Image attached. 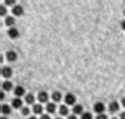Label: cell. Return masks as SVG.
I'll list each match as a JSON object with an SVG mask.
<instances>
[{
    "instance_id": "cell-10",
    "label": "cell",
    "mask_w": 125,
    "mask_h": 119,
    "mask_svg": "<svg viewBox=\"0 0 125 119\" xmlns=\"http://www.w3.org/2000/svg\"><path fill=\"white\" fill-rule=\"evenodd\" d=\"M21 106H22V101H21V99L16 98V99L12 101V107H13V108H20Z\"/></svg>"
},
{
    "instance_id": "cell-16",
    "label": "cell",
    "mask_w": 125,
    "mask_h": 119,
    "mask_svg": "<svg viewBox=\"0 0 125 119\" xmlns=\"http://www.w3.org/2000/svg\"><path fill=\"white\" fill-rule=\"evenodd\" d=\"M55 110H57V107H55V105H54V103H48V105H46V111H48L49 114H53Z\"/></svg>"
},
{
    "instance_id": "cell-26",
    "label": "cell",
    "mask_w": 125,
    "mask_h": 119,
    "mask_svg": "<svg viewBox=\"0 0 125 119\" xmlns=\"http://www.w3.org/2000/svg\"><path fill=\"white\" fill-rule=\"evenodd\" d=\"M120 119H125V111H124V113H121V114H120Z\"/></svg>"
},
{
    "instance_id": "cell-1",
    "label": "cell",
    "mask_w": 125,
    "mask_h": 119,
    "mask_svg": "<svg viewBox=\"0 0 125 119\" xmlns=\"http://www.w3.org/2000/svg\"><path fill=\"white\" fill-rule=\"evenodd\" d=\"M65 102H66V105H70V106H75V102H76L75 95L67 93V94L65 95Z\"/></svg>"
},
{
    "instance_id": "cell-7",
    "label": "cell",
    "mask_w": 125,
    "mask_h": 119,
    "mask_svg": "<svg viewBox=\"0 0 125 119\" xmlns=\"http://www.w3.org/2000/svg\"><path fill=\"white\" fill-rule=\"evenodd\" d=\"M1 76L4 78H9L12 76V69H11V67H8V66L3 67V69H1Z\"/></svg>"
},
{
    "instance_id": "cell-11",
    "label": "cell",
    "mask_w": 125,
    "mask_h": 119,
    "mask_svg": "<svg viewBox=\"0 0 125 119\" xmlns=\"http://www.w3.org/2000/svg\"><path fill=\"white\" fill-rule=\"evenodd\" d=\"M73 111H74V115H78V114H83V107H82V105H75L73 108Z\"/></svg>"
},
{
    "instance_id": "cell-14",
    "label": "cell",
    "mask_w": 125,
    "mask_h": 119,
    "mask_svg": "<svg viewBox=\"0 0 125 119\" xmlns=\"http://www.w3.org/2000/svg\"><path fill=\"white\" fill-rule=\"evenodd\" d=\"M5 25H8L9 28H13V25H15V17H12V16L7 17L5 19Z\"/></svg>"
},
{
    "instance_id": "cell-28",
    "label": "cell",
    "mask_w": 125,
    "mask_h": 119,
    "mask_svg": "<svg viewBox=\"0 0 125 119\" xmlns=\"http://www.w3.org/2000/svg\"><path fill=\"white\" fill-rule=\"evenodd\" d=\"M67 119H76V117H75V115H70V117L67 118Z\"/></svg>"
},
{
    "instance_id": "cell-9",
    "label": "cell",
    "mask_w": 125,
    "mask_h": 119,
    "mask_svg": "<svg viewBox=\"0 0 125 119\" xmlns=\"http://www.w3.org/2000/svg\"><path fill=\"white\" fill-rule=\"evenodd\" d=\"M119 103H117V102H111L109 103V111L111 113H116L117 110H119Z\"/></svg>"
},
{
    "instance_id": "cell-20",
    "label": "cell",
    "mask_w": 125,
    "mask_h": 119,
    "mask_svg": "<svg viewBox=\"0 0 125 119\" xmlns=\"http://www.w3.org/2000/svg\"><path fill=\"white\" fill-rule=\"evenodd\" d=\"M80 119H92V115H91V113H83Z\"/></svg>"
},
{
    "instance_id": "cell-13",
    "label": "cell",
    "mask_w": 125,
    "mask_h": 119,
    "mask_svg": "<svg viewBox=\"0 0 125 119\" xmlns=\"http://www.w3.org/2000/svg\"><path fill=\"white\" fill-rule=\"evenodd\" d=\"M1 87H3V90L9 91V90H11L12 87H13V85H12V82H9V81H5V82H3Z\"/></svg>"
},
{
    "instance_id": "cell-25",
    "label": "cell",
    "mask_w": 125,
    "mask_h": 119,
    "mask_svg": "<svg viewBox=\"0 0 125 119\" xmlns=\"http://www.w3.org/2000/svg\"><path fill=\"white\" fill-rule=\"evenodd\" d=\"M0 12H1V16H4V15H5V8H4V7H1V9H0Z\"/></svg>"
},
{
    "instance_id": "cell-31",
    "label": "cell",
    "mask_w": 125,
    "mask_h": 119,
    "mask_svg": "<svg viewBox=\"0 0 125 119\" xmlns=\"http://www.w3.org/2000/svg\"><path fill=\"white\" fill-rule=\"evenodd\" d=\"M1 119H7V118H5V117H3V118H1Z\"/></svg>"
},
{
    "instance_id": "cell-27",
    "label": "cell",
    "mask_w": 125,
    "mask_h": 119,
    "mask_svg": "<svg viewBox=\"0 0 125 119\" xmlns=\"http://www.w3.org/2000/svg\"><path fill=\"white\" fill-rule=\"evenodd\" d=\"M121 28H123V30H125V20L121 23Z\"/></svg>"
},
{
    "instance_id": "cell-21",
    "label": "cell",
    "mask_w": 125,
    "mask_h": 119,
    "mask_svg": "<svg viewBox=\"0 0 125 119\" xmlns=\"http://www.w3.org/2000/svg\"><path fill=\"white\" fill-rule=\"evenodd\" d=\"M96 119H108V117H107L105 114H97Z\"/></svg>"
},
{
    "instance_id": "cell-23",
    "label": "cell",
    "mask_w": 125,
    "mask_h": 119,
    "mask_svg": "<svg viewBox=\"0 0 125 119\" xmlns=\"http://www.w3.org/2000/svg\"><path fill=\"white\" fill-rule=\"evenodd\" d=\"M5 4H7V5H11V4H16V1H15V0H7V1H5Z\"/></svg>"
},
{
    "instance_id": "cell-34",
    "label": "cell",
    "mask_w": 125,
    "mask_h": 119,
    "mask_svg": "<svg viewBox=\"0 0 125 119\" xmlns=\"http://www.w3.org/2000/svg\"><path fill=\"white\" fill-rule=\"evenodd\" d=\"M124 16H125V11H124Z\"/></svg>"
},
{
    "instance_id": "cell-2",
    "label": "cell",
    "mask_w": 125,
    "mask_h": 119,
    "mask_svg": "<svg viewBox=\"0 0 125 119\" xmlns=\"http://www.w3.org/2000/svg\"><path fill=\"white\" fill-rule=\"evenodd\" d=\"M104 103H101V102H96L95 105H94V111L97 114H103V111H104Z\"/></svg>"
},
{
    "instance_id": "cell-12",
    "label": "cell",
    "mask_w": 125,
    "mask_h": 119,
    "mask_svg": "<svg viewBox=\"0 0 125 119\" xmlns=\"http://www.w3.org/2000/svg\"><path fill=\"white\" fill-rule=\"evenodd\" d=\"M52 98L54 102H59L61 99H62V94L59 93V91H54V93L52 94Z\"/></svg>"
},
{
    "instance_id": "cell-32",
    "label": "cell",
    "mask_w": 125,
    "mask_h": 119,
    "mask_svg": "<svg viewBox=\"0 0 125 119\" xmlns=\"http://www.w3.org/2000/svg\"><path fill=\"white\" fill-rule=\"evenodd\" d=\"M57 119H62V118H59V117H58V118H57Z\"/></svg>"
},
{
    "instance_id": "cell-29",
    "label": "cell",
    "mask_w": 125,
    "mask_h": 119,
    "mask_svg": "<svg viewBox=\"0 0 125 119\" xmlns=\"http://www.w3.org/2000/svg\"><path fill=\"white\" fill-rule=\"evenodd\" d=\"M121 102H123V106L125 107V98H123V101H121Z\"/></svg>"
},
{
    "instance_id": "cell-3",
    "label": "cell",
    "mask_w": 125,
    "mask_h": 119,
    "mask_svg": "<svg viewBox=\"0 0 125 119\" xmlns=\"http://www.w3.org/2000/svg\"><path fill=\"white\" fill-rule=\"evenodd\" d=\"M49 99V94L46 93V91H40L38 93V101L41 102V103H45V102H48Z\"/></svg>"
},
{
    "instance_id": "cell-18",
    "label": "cell",
    "mask_w": 125,
    "mask_h": 119,
    "mask_svg": "<svg viewBox=\"0 0 125 119\" xmlns=\"http://www.w3.org/2000/svg\"><path fill=\"white\" fill-rule=\"evenodd\" d=\"M25 102H26L28 105L34 103V95H33V94H28V95L25 97Z\"/></svg>"
},
{
    "instance_id": "cell-8",
    "label": "cell",
    "mask_w": 125,
    "mask_h": 119,
    "mask_svg": "<svg viewBox=\"0 0 125 119\" xmlns=\"http://www.w3.org/2000/svg\"><path fill=\"white\" fill-rule=\"evenodd\" d=\"M25 94V89L22 86H17L15 89V95H16V98H19V97H22V95Z\"/></svg>"
},
{
    "instance_id": "cell-19",
    "label": "cell",
    "mask_w": 125,
    "mask_h": 119,
    "mask_svg": "<svg viewBox=\"0 0 125 119\" xmlns=\"http://www.w3.org/2000/svg\"><path fill=\"white\" fill-rule=\"evenodd\" d=\"M59 114H61V115H67V114H69L67 106H61V107H59Z\"/></svg>"
},
{
    "instance_id": "cell-15",
    "label": "cell",
    "mask_w": 125,
    "mask_h": 119,
    "mask_svg": "<svg viewBox=\"0 0 125 119\" xmlns=\"http://www.w3.org/2000/svg\"><path fill=\"white\" fill-rule=\"evenodd\" d=\"M11 106H8V105H1V113L4 114V115H8V114H11Z\"/></svg>"
},
{
    "instance_id": "cell-30",
    "label": "cell",
    "mask_w": 125,
    "mask_h": 119,
    "mask_svg": "<svg viewBox=\"0 0 125 119\" xmlns=\"http://www.w3.org/2000/svg\"><path fill=\"white\" fill-rule=\"evenodd\" d=\"M28 119H37L36 117H30V118H28Z\"/></svg>"
},
{
    "instance_id": "cell-22",
    "label": "cell",
    "mask_w": 125,
    "mask_h": 119,
    "mask_svg": "<svg viewBox=\"0 0 125 119\" xmlns=\"http://www.w3.org/2000/svg\"><path fill=\"white\" fill-rule=\"evenodd\" d=\"M29 111H30V110H29L28 107H22V115H28Z\"/></svg>"
},
{
    "instance_id": "cell-4",
    "label": "cell",
    "mask_w": 125,
    "mask_h": 119,
    "mask_svg": "<svg viewBox=\"0 0 125 119\" xmlns=\"http://www.w3.org/2000/svg\"><path fill=\"white\" fill-rule=\"evenodd\" d=\"M7 60L11 61V62L16 61V60H17V53L13 52V50H8V52H7Z\"/></svg>"
},
{
    "instance_id": "cell-24",
    "label": "cell",
    "mask_w": 125,
    "mask_h": 119,
    "mask_svg": "<svg viewBox=\"0 0 125 119\" xmlns=\"http://www.w3.org/2000/svg\"><path fill=\"white\" fill-rule=\"evenodd\" d=\"M41 119H50V117H49V114H43L41 115Z\"/></svg>"
},
{
    "instance_id": "cell-5",
    "label": "cell",
    "mask_w": 125,
    "mask_h": 119,
    "mask_svg": "<svg viewBox=\"0 0 125 119\" xmlns=\"http://www.w3.org/2000/svg\"><path fill=\"white\" fill-rule=\"evenodd\" d=\"M13 15H16V16H22V13H24V8H22L21 5H15L13 7Z\"/></svg>"
},
{
    "instance_id": "cell-33",
    "label": "cell",
    "mask_w": 125,
    "mask_h": 119,
    "mask_svg": "<svg viewBox=\"0 0 125 119\" xmlns=\"http://www.w3.org/2000/svg\"><path fill=\"white\" fill-rule=\"evenodd\" d=\"M112 119H117V118H112Z\"/></svg>"
},
{
    "instance_id": "cell-6",
    "label": "cell",
    "mask_w": 125,
    "mask_h": 119,
    "mask_svg": "<svg viewBox=\"0 0 125 119\" xmlns=\"http://www.w3.org/2000/svg\"><path fill=\"white\" fill-rule=\"evenodd\" d=\"M8 36L11 39H16V37L20 36V32L17 30V28H9L8 29Z\"/></svg>"
},
{
    "instance_id": "cell-17",
    "label": "cell",
    "mask_w": 125,
    "mask_h": 119,
    "mask_svg": "<svg viewBox=\"0 0 125 119\" xmlns=\"http://www.w3.org/2000/svg\"><path fill=\"white\" fill-rule=\"evenodd\" d=\"M43 108L41 105H33V113L34 114H42Z\"/></svg>"
}]
</instances>
